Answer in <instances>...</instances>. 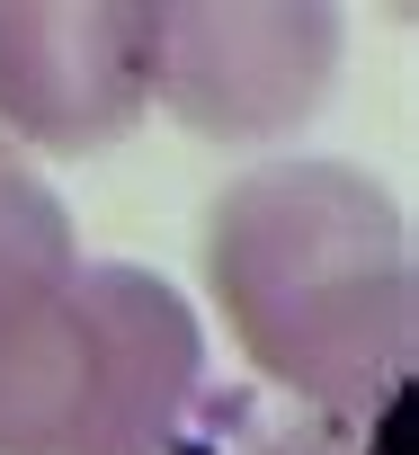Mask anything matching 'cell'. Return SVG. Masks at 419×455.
Listing matches in <instances>:
<instances>
[{"label":"cell","mask_w":419,"mask_h":455,"mask_svg":"<svg viewBox=\"0 0 419 455\" xmlns=\"http://www.w3.org/2000/svg\"><path fill=\"white\" fill-rule=\"evenodd\" d=\"M205 286L241 357L304 411H383L410 384V223L348 161H268L205 214Z\"/></svg>","instance_id":"obj_1"},{"label":"cell","mask_w":419,"mask_h":455,"mask_svg":"<svg viewBox=\"0 0 419 455\" xmlns=\"http://www.w3.org/2000/svg\"><path fill=\"white\" fill-rule=\"evenodd\" d=\"M196 366L187 295L81 259L63 196L0 170V455H170Z\"/></svg>","instance_id":"obj_2"},{"label":"cell","mask_w":419,"mask_h":455,"mask_svg":"<svg viewBox=\"0 0 419 455\" xmlns=\"http://www.w3.org/2000/svg\"><path fill=\"white\" fill-rule=\"evenodd\" d=\"M161 10L143 0H0V134L36 152H99L143 125Z\"/></svg>","instance_id":"obj_3"},{"label":"cell","mask_w":419,"mask_h":455,"mask_svg":"<svg viewBox=\"0 0 419 455\" xmlns=\"http://www.w3.org/2000/svg\"><path fill=\"white\" fill-rule=\"evenodd\" d=\"M339 72V10H161V63H152V108L215 143H259L312 116V99Z\"/></svg>","instance_id":"obj_4"},{"label":"cell","mask_w":419,"mask_h":455,"mask_svg":"<svg viewBox=\"0 0 419 455\" xmlns=\"http://www.w3.org/2000/svg\"><path fill=\"white\" fill-rule=\"evenodd\" d=\"M250 455H410V384L383 411H304Z\"/></svg>","instance_id":"obj_5"},{"label":"cell","mask_w":419,"mask_h":455,"mask_svg":"<svg viewBox=\"0 0 419 455\" xmlns=\"http://www.w3.org/2000/svg\"><path fill=\"white\" fill-rule=\"evenodd\" d=\"M0 170H19V152H10V134H0Z\"/></svg>","instance_id":"obj_6"}]
</instances>
